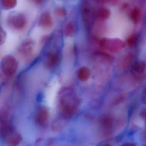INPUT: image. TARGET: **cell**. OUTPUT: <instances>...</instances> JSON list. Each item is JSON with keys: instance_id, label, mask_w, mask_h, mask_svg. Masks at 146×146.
Masks as SVG:
<instances>
[{"instance_id": "1", "label": "cell", "mask_w": 146, "mask_h": 146, "mask_svg": "<svg viewBox=\"0 0 146 146\" xmlns=\"http://www.w3.org/2000/svg\"><path fill=\"white\" fill-rule=\"evenodd\" d=\"M79 104V98L72 88L64 87L59 91L58 106L59 111L63 117H71L77 111Z\"/></svg>"}, {"instance_id": "2", "label": "cell", "mask_w": 146, "mask_h": 146, "mask_svg": "<svg viewBox=\"0 0 146 146\" xmlns=\"http://www.w3.org/2000/svg\"><path fill=\"white\" fill-rule=\"evenodd\" d=\"M1 132L2 139L9 145H18L22 141V137L14 129L12 125L7 119L5 113L1 114Z\"/></svg>"}, {"instance_id": "3", "label": "cell", "mask_w": 146, "mask_h": 146, "mask_svg": "<svg viewBox=\"0 0 146 146\" xmlns=\"http://www.w3.org/2000/svg\"><path fill=\"white\" fill-rule=\"evenodd\" d=\"M99 45L104 50L116 53L123 49L126 43L119 38H103L99 40Z\"/></svg>"}, {"instance_id": "4", "label": "cell", "mask_w": 146, "mask_h": 146, "mask_svg": "<svg viewBox=\"0 0 146 146\" xmlns=\"http://www.w3.org/2000/svg\"><path fill=\"white\" fill-rule=\"evenodd\" d=\"M81 17L86 27L90 28L94 23L96 19V12L88 0H82L81 3Z\"/></svg>"}, {"instance_id": "5", "label": "cell", "mask_w": 146, "mask_h": 146, "mask_svg": "<svg viewBox=\"0 0 146 146\" xmlns=\"http://www.w3.org/2000/svg\"><path fill=\"white\" fill-rule=\"evenodd\" d=\"M7 24L9 28L16 31L24 30L28 24V19L25 14L20 13H11L7 18Z\"/></svg>"}, {"instance_id": "6", "label": "cell", "mask_w": 146, "mask_h": 146, "mask_svg": "<svg viewBox=\"0 0 146 146\" xmlns=\"http://www.w3.org/2000/svg\"><path fill=\"white\" fill-rule=\"evenodd\" d=\"M1 66L2 73L5 76H12L17 72L18 63L13 56L6 55L1 60Z\"/></svg>"}, {"instance_id": "7", "label": "cell", "mask_w": 146, "mask_h": 146, "mask_svg": "<svg viewBox=\"0 0 146 146\" xmlns=\"http://www.w3.org/2000/svg\"><path fill=\"white\" fill-rule=\"evenodd\" d=\"M35 43L32 39L25 40L19 45L18 49L19 55L25 59L30 58L35 50Z\"/></svg>"}, {"instance_id": "8", "label": "cell", "mask_w": 146, "mask_h": 146, "mask_svg": "<svg viewBox=\"0 0 146 146\" xmlns=\"http://www.w3.org/2000/svg\"><path fill=\"white\" fill-rule=\"evenodd\" d=\"M146 70V63L144 61L135 62L131 66V73L137 80H141L143 78Z\"/></svg>"}, {"instance_id": "9", "label": "cell", "mask_w": 146, "mask_h": 146, "mask_svg": "<svg viewBox=\"0 0 146 146\" xmlns=\"http://www.w3.org/2000/svg\"><path fill=\"white\" fill-rule=\"evenodd\" d=\"M60 59V54L59 51L52 50L46 56L45 66L48 69H54L58 65Z\"/></svg>"}, {"instance_id": "10", "label": "cell", "mask_w": 146, "mask_h": 146, "mask_svg": "<svg viewBox=\"0 0 146 146\" xmlns=\"http://www.w3.org/2000/svg\"><path fill=\"white\" fill-rule=\"evenodd\" d=\"M38 25L41 28L45 30L51 29L54 25L53 20L51 13L46 11L42 13L38 19Z\"/></svg>"}, {"instance_id": "11", "label": "cell", "mask_w": 146, "mask_h": 146, "mask_svg": "<svg viewBox=\"0 0 146 146\" xmlns=\"http://www.w3.org/2000/svg\"><path fill=\"white\" fill-rule=\"evenodd\" d=\"M49 117L50 113L48 108L45 107H42L38 110L36 113V122L39 125L44 126L47 123Z\"/></svg>"}, {"instance_id": "12", "label": "cell", "mask_w": 146, "mask_h": 146, "mask_svg": "<svg viewBox=\"0 0 146 146\" xmlns=\"http://www.w3.org/2000/svg\"><path fill=\"white\" fill-rule=\"evenodd\" d=\"M134 58L135 56L132 53L129 52L125 54L119 61V68L123 71L128 70L133 64Z\"/></svg>"}, {"instance_id": "13", "label": "cell", "mask_w": 146, "mask_h": 146, "mask_svg": "<svg viewBox=\"0 0 146 146\" xmlns=\"http://www.w3.org/2000/svg\"><path fill=\"white\" fill-rule=\"evenodd\" d=\"M77 32V25L76 23L73 22H68L64 28V35L66 37H74L76 35Z\"/></svg>"}, {"instance_id": "14", "label": "cell", "mask_w": 146, "mask_h": 146, "mask_svg": "<svg viewBox=\"0 0 146 146\" xmlns=\"http://www.w3.org/2000/svg\"><path fill=\"white\" fill-rule=\"evenodd\" d=\"M111 14V11L109 9L102 7L96 12V18L98 20L105 21L110 17Z\"/></svg>"}, {"instance_id": "15", "label": "cell", "mask_w": 146, "mask_h": 146, "mask_svg": "<svg viewBox=\"0 0 146 146\" xmlns=\"http://www.w3.org/2000/svg\"><path fill=\"white\" fill-rule=\"evenodd\" d=\"M90 76V70L88 67L83 66L79 68L78 70V77L81 81H87L89 78Z\"/></svg>"}, {"instance_id": "16", "label": "cell", "mask_w": 146, "mask_h": 146, "mask_svg": "<svg viewBox=\"0 0 146 146\" xmlns=\"http://www.w3.org/2000/svg\"><path fill=\"white\" fill-rule=\"evenodd\" d=\"M92 27L94 34L97 36L101 35L105 31L106 28L104 21L100 20H98L96 23H94Z\"/></svg>"}, {"instance_id": "17", "label": "cell", "mask_w": 146, "mask_h": 146, "mask_svg": "<svg viewBox=\"0 0 146 146\" xmlns=\"http://www.w3.org/2000/svg\"><path fill=\"white\" fill-rule=\"evenodd\" d=\"M1 4L4 10H12L17 6V0H1Z\"/></svg>"}, {"instance_id": "18", "label": "cell", "mask_w": 146, "mask_h": 146, "mask_svg": "<svg viewBox=\"0 0 146 146\" xmlns=\"http://www.w3.org/2000/svg\"><path fill=\"white\" fill-rule=\"evenodd\" d=\"M129 17L133 23H138L141 18V11L139 9L135 8L132 9L130 12Z\"/></svg>"}, {"instance_id": "19", "label": "cell", "mask_w": 146, "mask_h": 146, "mask_svg": "<svg viewBox=\"0 0 146 146\" xmlns=\"http://www.w3.org/2000/svg\"><path fill=\"white\" fill-rule=\"evenodd\" d=\"M113 119L110 116H106L102 120V124L104 129H109L111 128L113 123Z\"/></svg>"}, {"instance_id": "20", "label": "cell", "mask_w": 146, "mask_h": 146, "mask_svg": "<svg viewBox=\"0 0 146 146\" xmlns=\"http://www.w3.org/2000/svg\"><path fill=\"white\" fill-rule=\"evenodd\" d=\"M54 13L58 17L64 18L67 15V11L64 8L61 7H56L54 10Z\"/></svg>"}, {"instance_id": "21", "label": "cell", "mask_w": 146, "mask_h": 146, "mask_svg": "<svg viewBox=\"0 0 146 146\" xmlns=\"http://www.w3.org/2000/svg\"><path fill=\"white\" fill-rule=\"evenodd\" d=\"M136 42V35L133 34V35H131L127 38V40H126V43L129 46L132 47L135 46Z\"/></svg>"}, {"instance_id": "22", "label": "cell", "mask_w": 146, "mask_h": 146, "mask_svg": "<svg viewBox=\"0 0 146 146\" xmlns=\"http://www.w3.org/2000/svg\"><path fill=\"white\" fill-rule=\"evenodd\" d=\"M0 44L2 45L5 43L7 39V34L2 27H1L0 30Z\"/></svg>"}, {"instance_id": "23", "label": "cell", "mask_w": 146, "mask_h": 146, "mask_svg": "<svg viewBox=\"0 0 146 146\" xmlns=\"http://www.w3.org/2000/svg\"><path fill=\"white\" fill-rule=\"evenodd\" d=\"M96 1L102 4H109L111 5H115L118 1V0H96Z\"/></svg>"}, {"instance_id": "24", "label": "cell", "mask_w": 146, "mask_h": 146, "mask_svg": "<svg viewBox=\"0 0 146 146\" xmlns=\"http://www.w3.org/2000/svg\"><path fill=\"white\" fill-rule=\"evenodd\" d=\"M61 125L62 124L60 123V122L59 121H55L53 123L52 129L55 131L57 130L58 131L60 129Z\"/></svg>"}, {"instance_id": "25", "label": "cell", "mask_w": 146, "mask_h": 146, "mask_svg": "<svg viewBox=\"0 0 146 146\" xmlns=\"http://www.w3.org/2000/svg\"><path fill=\"white\" fill-rule=\"evenodd\" d=\"M142 102L143 104L146 105V87H145L141 93V96Z\"/></svg>"}, {"instance_id": "26", "label": "cell", "mask_w": 146, "mask_h": 146, "mask_svg": "<svg viewBox=\"0 0 146 146\" xmlns=\"http://www.w3.org/2000/svg\"><path fill=\"white\" fill-rule=\"evenodd\" d=\"M140 116L143 119H144V121H146V108L142 109L141 111Z\"/></svg>"}, {"instance_id": "27", "label": "cell", "mask_w": 146, "mask_h": 146, "mask_svg": "<svg viewBox=\"0 0 146 146\" xmlns=\"http://www.w3.org/2000/svg\"><path fill=\"white\" fill-rule=\"evenodd\" d=\"M31 2L36 5H39L42 4L43 0H31Z\"/></svg>"}, {"instance_id": "28", "label": "cell", "mask_w": 146, "mask_h": 146, "mask_svg": "<svg viewBox=\"0 0 146 146\" xmlns=\"http://www.w3.org/2000/svg\"><path fill=\"white\" fill-rule=\"evenodd\" d=\"M142 135L143 139L146 141V128L143 130V131Z\"/></svg>"}, {"instance_id": "29", "label": "cell", "mask_w": 146, "mask_h": 146, "mask_svg": "<svg viewBox=\"0 0 146 146\" xmlns=\"http://www.w3.org/2000/svg\"><path fill=\"white\" fill-rule=\"evenodd\" d=\"M145 125H146V121H145Z\"/></svg>"}]
</instances>
